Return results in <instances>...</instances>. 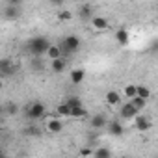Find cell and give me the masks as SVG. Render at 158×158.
Masks as SVG:
<instances>
[{
	"mask_svg": "<svg viewBox=\"0 0 158 158\" xmlns=\"http://www.w3.org/2000/svg\"><path fill=\"white\" fill-rule=\"evenodd\" d=\"M50 45H52V43H50L47 37L35 35V37H32V39L26 43V48H28L34 56H43V54H47V50H48Z\"/></svg>",
	"mask_w": 158,
	"mask_h": 158,
	"instance_id": "cell-1",
	"label": "cell"
},
{
	"mask_svg": "<svg viewBox=\"0 0 158 158\" xmlns=\"http://www.w3.org/2000/svg\"><path fill=\"white\" fill-rule=\"evenodd\" d=\"M58 47H60L61 52H67V54L76 52L78 48H80V37H78V35H67Z\"/></svg>",
	"mask_w": 158,
	"mask_h": 158,
	"instance_id": "cell-2",
	"label": "cell"
},
{
	"mask_svg": "<svg viewBox=\"0 0 158 158\" xmlns=\"http://www.w3.org/2000/svg\"><path fill=\"white\" fill-rule=\"evenodd\" d=\"M45 112H47L45 104L39 102V101H35V102H30V104H28V108H26V117L32 119V121H35V119H41V117L45 115Z\"/></svg>",
	"mask_w": 158,
	"mask_h": 158,
	"instance_id": "cell-3",
	"label": "cell"
},
{
	"mask_svg": "<svg viewBox=\"0 0 158 158\" xmlns=\"http://www.w3.org/2000/svg\"><path fill=\"white\" fill-rule=\"evenodd\" d=\"M17 73V65L13 63L11 58H2L0 60V80L2 78H10Z\"/></svg>",
	"mask_w": 158,
	"mask_h": 158,
	"instance_id": "cell-4",
	"label": "cell"
},
{
	"mask_svg": "<svg viewBox=\"0 0 158 158\" xmlns=\"http://www.w3.org/2000/svg\"><path fill=\"white\" fill-rule=\"evenodd\" d=\"M19 15H21V2L19 0H10V4L4 8V17L10 21H15L19 19Z\"/></svg>",
	"mask_w": 158,
	"mask_h": 158,
	"instance_id": "cell-5",
	"label": "cell"
},
{
	"mask_svg": "<svg viewBox=\"0 0 158 158\" xmlns=\"http://www.w3.org/2000/svg\"><path fill=\"white\" fill-rule=\"evenodd\" d=\"M138 114H139V112H138V110H136V108H134L130 102L123 104V106H121V112H119V115H121L123 119H134Z\"/></svg>",
	"mask_w": 158,
	"mask_h": 158,
	"instance_id": "cell-6",
	"label": "cell"
},
{
	"mask_svg": "<svg viewBox=\"0 0 158 158\" xmlns=\"http://www.w3.org/2000/svg\"><path fill=\"white\" fill-rule=\"evenodd\" d=\"M134 123H136V128L139 130V132H147L149 128H151V121H149V117H145V115H136L134 117Z\"/></svg>",
	"mask_w": 158,
	"mask_h": 158,
	"instance_id": "cell-7",
	"label": "cell"
},
{
	"mask_svg": "<svg viewBox=\"0 0 158 158\" xmlns=\"http://www.w3.org/2000/svg\"><path fill=\"white\" fill-rule=\"evenodd\" d=\"M69 78H71V82H73L74 86H78V84L84 82L86 73H84V69H73V71L69 73Z\"/></svg>",
	"mask_w": 158,
	"mask_h": 158,
	"instance_id": "cell-8",
	"label": "cell"
},
{
	"mask_svg": "<svg viewBox=\"0 0 158 158\" xmlns=\"http://www.w3.org/2000/svg\"><path fill=\"white\" fill-rule=\"evenodd\" d=\"M128 39H130V35H128V30L127 28H119V30H115V41L119 43V45H128Z\"/></svg>",
	"mask_w": 158,
	"mask_h": 158,
	"instance_id": "cell-9",
	"label": "cell"
},
{
	"mask_svg": "<svg viewBox=\"0 0 158 158\" xmlns=\"http://www.w3.org/2000/svg\"><path fill=\"white\" fill-rule=\"evenodd\" d=\"M47 128H48V132H52V134H60L61 130H63V123L60 121V119H50L48 123H47Z\"/></svg>",
	"mask_w": 158,
	"mask_h": 158,
	"instance_id": "cell-10",
	"label": "cell"
},
{
	"mask_svg": "<svg viewBox=\"0 0 158 158\" xmlns=\"http://www.w3.org/2000/svg\"><path fill=\"white\" fill-rule=\"evenodd\" d=\"M108 130H110V134L112 136H123V132H125V128H123V125L119 123V121H110L108 123Z\"/></svg>",
	"mask_w": 158,
	"mask_h": 158,
	"instance_id": "cell-11",
	"label": "cell"
},
{
	"mask_svg": "<svg viewBox=\"0 0 158 158\" xmlns=\"http://www.w3.org/2000/svg\"><path fill=\"white\" fill-rule=\"evenodd\" d=\"M50 69H52L54 74L63 73V71H65V60H63V58H60V60H52V61H50Z\"/></svg>",
	"mask_w": 158,
	"mask_h": 158,
	"instance_id": "cell-12",
	"label": "cell"
},
{
	"mask_svg": "<svg viewBox=\"0 0 158 158\" xmlns=\"http://www.w3.org/2000/svg\"><path fill=\"white\" fill-rule=\"evenodd\" d=\"M106 125H108V121H106L104 115H95V117L91 119V127H93L95 130H101V128H104Z\"/></svg>",
	"mask_w": 158,
	"mask_h": 158,
	"instance_id": "cell-13",
	"label": "cell"
},
{
	"mask_svg": "<svg viewBox=\"0 0 158 158\" xmlns=\"http://www.w3.org/2000/svg\"><path fill=\"white\" fill-rule=\"evenodd\" d=\"M91 24H93L95 30H106L108 28V21L104 17H93L91 19Z\"/></svg>",
	"mask_w": 158,
	"mask_h": 158,
	"instance_id": "cell-14",
	"label": "cell"
},
{
	"mask_svg": "<svg viewBox=\"0 0 158 158\" xmlns=\"http://www.w3.org/2000/svg\"><path fill=\"white\" fill-rule=\"evenodd\" d=\"M47 56H48L50 61H52V60H60V58H61V50H60V47H58V45H50L48 50H47Z\"/></svg>",
	"mask_w": 158,
	"mask_h": 158,
	"instance_id": "cell-15",
	"label": "cell"
},
{
	"mask_svg": "<svg viewBox=\"0 0 158 158\" xmlns=\"http://www.w3.org/2000/svg\"><path fill=\"white\" fill-rule=\"evenodd\" d=\"M106 102H108V104H112V106L121 104V97H119V93H117L115 89L108 91V93H106Z\"/></svg>",
	"mask_w": 158,
	"mask_h": 158,
	"instance_id": "cell-16",
	"label": "cell"
},
{
	"mask_svg": "<svg viewBox=\"0 0 158 158\" xmlns=\"http://www.w3.org/2000/svg\"><path fill=\"white\" fill-rule=\"evenodd\" d=\"M93 156L95 158H112V151L108 147H97L93 151Z\"/></svg>",
	"mask_w": 158,
	"mask_h": 158,
	"instance_id": "cell-17",
	"label": "cell"
},
{
	"mask_svg": "<svg viewBox=\"0 0 158 158\" xmlns=\"http://www.w3.org/2000/svg\"><path fill=\"white\" fill-rule=\"evenodd\" d=\"M136 97L147 101V99L151 97V89H149L147 86H136Z\"/></svg>",
	"mask_w": 158,
	"mask_h": 158,
	"instance_id": "cell-18",
	"label": "cell"
},
{
	"mask_svg": "<svg viewBox=\"0 0 158 158\" xmlns=\"http://www.w3.org/2000/svg\"><path fill=\"white\" fill-rule=\"evenodd\" d=\"M4 112H6L8 115H17V114H19V104L13 102V101H10V102H6V106H4Z\"/></svg>",
	"mask_w": 158,
	"mask_h": 158,
	"instance_id": "cell-19",
	"label": "cell"
},
{
	"mask_svg": "<svg viewBox=\"0 0 158 158\" xmlns=\"http://www.w3.org/2000/svg\"><path fill=\"white\" fill-rule=\"evenodd\" d=\"M65 104L73 110V108H80V106H84L82 104V99L80 97H67V101H65Z\"/></svg>",
	"mask_w": 158,
	"mask_h": 158,
	"instance_id": "cell-20",
	"label": "cell"
},
{
	"mask_svg": "<svg viewBox=\"0 0 158 158\" xmlns=\"http://www.w3.org/2000/svg\"><path fill=\"white\" fill-rule=\"evenodd\" d=\"M86 115H88V112H86L84 106H80V108H73L71 114H69V117H86Z\"/></svg>",
	"mask_w": 158,
	"mask_h": 158,
	"instance_id": "cell-21",
	"label": "cell"
},
{
	"mask_svg": "<svg viewBox=\"0 0 158 158\" xmlns=\"http://www.w3.org/2000/svg\"><path fill=\"white\" fill-rule=\"evenodd\" d=\"M91 11H93V8H91L89 4L80 6V17H82V19H89V17H91Z\"/></svg>",
	"mask_w": 158,
	"mask_h": 158,
	"instance_id": "cell-22",
	"label": "cell"
},
{
	"mask_svg": "<svg viewBox=\"0 0 158 158\" xmlns=\"http://www.w3.org/2000/svg\"><path fill=\"white\" fill-rule=\"evenodd\" d=\"M58 115H61V117H69V114H71V108L65 104V102H61V104H58Z\"/></svg>",
	"mask_w": 158,
	"mask_h": 158,
	"instance_id": "cell-23",
	"label": "cell"
},
{
	"mask_svg": "<svg viewBox=\"0 0 158 158\" xmlns=\"http://www.w3.org/2000/svg\"><path fill=\"white\" fill-rule=\"evenodd\" d=\"M125 97H127L128 101H132V99L136 97V86H134V84H128V86L125 88Z\"/></svg>",
	"mask_w": 158,
	"mask_h": 158,
	"instance_id": "cell-24",
	"label": "cell"
},
{
	"mask_svg": "<svg viewBox=\"0 0 158 158\" xmlns=\"http://www.w3.org/2000/svg\"><path fill=\"white\" fill-rule=\"evenodd\" d=\"M128 102H130V104H132L138 112H139V110L145 106V102H147V101H143V99H139V97H134V99H132V101H128Z\"/></svg>",
	"mask_w": 158,
	"mask_h": 158,
	"instance_id": "cell-25",
	"label": "cell"
},
{
	"mask_svg": "<svg viewBox=\"0 0 158 158\" xmlns=\"http://www.w3.org/2000/svg\"><path fill=\"white\" fill-rule=\"evenodd\" d=\"M24 134H28V136H39L41 134V130H39V127H26L24 128Z\"/></svg>",
	"mask_w": 158,
	"mask_h": 158,
	"instance_id": "cell-26",
	"label": "cell"
},
{
	"mask_svg": "<svg viewBox=\"0 0 158 158\" xmlns=\"http://www.w3.org/2000/svg\"><path fill=\"white\" fill-rule=\"evenodd\" d=\"M71 17H73V15H71V11H67V10H63V11L58 13V19H60V21H71Z\"/></svg>",
	"mask_w": 158,
	"mask_h": 158,
	"instance_id": "cell-27",
	"label": "cell"
},
{
	"mask_svg": "<svg viewBox=\"0 0 158 158\" xmlns=\"http://www.w3.org/2000/svg\"><path fill=\"white\" fill-rule=\"evenodd\" d=\"M93 154V149H89V147H82L80 149V156L82 158H88V156H91Z\"/></svg>",
	"mask_w": 158,
	"mask_h": 158,
	"instance_id": "cell-28",
	"label": "cell"
},
{
	"mask_svg": "<svg viewBox=\"0 0 158 158\" xmlns=\"http://www.w3.org/2000/svg\"><path fill=\"white\" fill-rule=\"evenodd\" d=\"M0 158H8V156H6V152H4V149H0Z\"/></svg>",
	"mask_w": 158,
	"mask_h": 158,
	"instance_id": "cell-29",
	"label": "cell"
},
{
	"mask_svg": "<svg viewBox=\"0 0 158 158\" xmlns=\"http://www.w3.org/2000/svg\"><path fill=\"white\" fill-rule=\"evenodd\" d=\"M2 114H4V106H2V104H0V115H2Z\"/></svg>",
	"mask_w": 158,
	"mask_h": 158,
	"instance_id": "cell-30",
	"label": "cell"
},
{
	"mask_svg": "<svg viewBox=\"0 0 158 158\" xmlns=\"http://www.w3.org/2000/svg\"><path fill=\"white\" fill-rule=\"evenodd\" d=\"M2 86H4V84H2V80H0V89H2Z\"/></svg>",
	"mask_w": 158,
	"mask_h": 158,
	"instance_id": "cell-31",
	"label": "cell"
},
{
	"mask_svg": "<svg viewBox=\"0 0 158 158\" xmlns=\"http://www.w3.org/2000/svg\"><path fill=\"white\" fill-rule=\"evenodd\" d=\"M125 158H130V156H125Z\"/></svg>",
	"mask_w": 158,
	"mask_h": 158,
	"instance_id": "cell-32",
	"label": "cell"
}]
</instances>
